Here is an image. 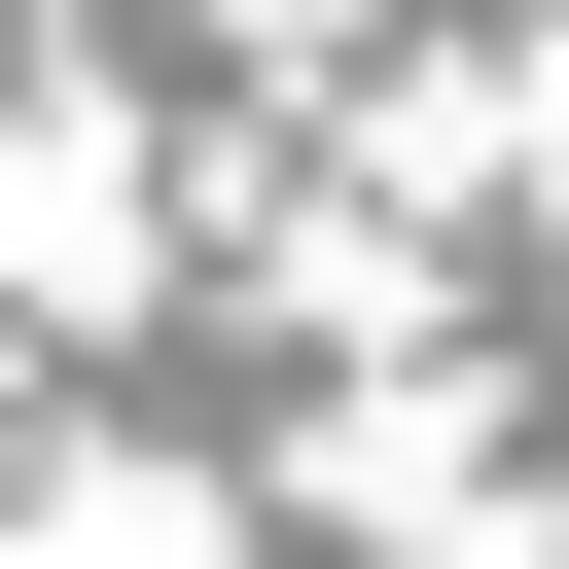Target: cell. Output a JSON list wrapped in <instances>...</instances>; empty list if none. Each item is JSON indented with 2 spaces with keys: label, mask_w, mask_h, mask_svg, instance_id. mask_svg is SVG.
Listing matches in <instances>:
<instances>
[{
  "label": "cell",
  "mask_w": 569,
  "mask_h": 569,
  "mask_svg": "<svg viewBox=\"0 0 569 569\" xmlns=\"http://www.w3.org/2000/svg\"><path fill=\"white\" fill-rule=\"evenodd\" d=\"M249 36H320V0H249Z\"/></svg>",
  "instance_id": "6da1fadb"
}]
</instances>
